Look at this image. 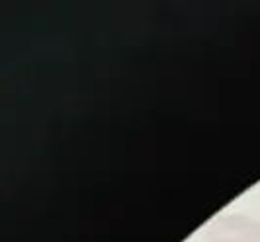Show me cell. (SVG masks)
I'll use <instances>...</instances> for the list:
<instances>
[{"instance_id":"6da1fadb","label":"cell","mask_w":260,"mask_h":242,"mask_svg":"<svg viewBox=\"0 0 260 242\" xmlns=\"http://www.w3.org/2000/svg\"><path fill=\"white\" fill-rule=\"evenodd\" d=\"M209 242H260V223L245 215L217 217L208 227Z\"/></svg>"}]
</instances>
